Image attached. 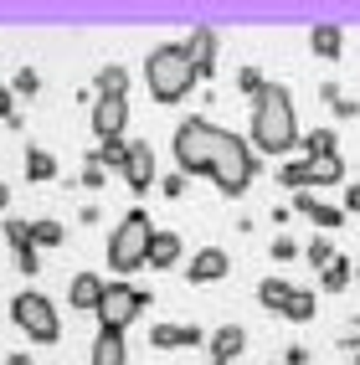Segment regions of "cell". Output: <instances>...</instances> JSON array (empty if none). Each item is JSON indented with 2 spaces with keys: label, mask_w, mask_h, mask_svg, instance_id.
Segmentation results:
<instances>
[{
  "label": "cell",
  "mask_w": 360,
  "mask_h": 365,
  "mask_svg": "<svg viewBox=\"0 0 360 365\" xmlns=\"http://www.w3.org/2000/svg\"><path fill=\"white\" fill-rule=\"evenodd\" d=\"M299 139V118H294V98H288V88L268 83L252 98V150L262 155H288Z\"/></svg>",
  "instance_id": "obj_1"
},
{
  "label": "cell",
  "mask_w": 360,
  "mask_h": 365,
  "mask_svg": "<svg viewBox=\"0 0 360 365\" xmlns=\"http://www.w3.org/2000/svg\"><path fill=\"white\" fill-rule=\"evenodd\" d=\"M144 83H150V98L155 103H180L190 98L196 88V72H190V57H185V41H165L144 57Z\"/></svg>",
  "instance_id": "obj_2"
},
{
  "label": "cell",
  "mask_w": 360,
  "mask_h": 365,
  "mask_svg": "<svg viewBox=\"0 0 360 365\" xmlns=\"http://www.w3.org/2000/svg\"><path fill=\"white\" fill-rule=\"evenodd\" d=\"M206 175L216 180V190H222V196H242V190L252 185V175H257L252 144L222 129V144H216V155H211V170H206Z\"/></svg>",
  "instance_id": "obj_3"
},
{
  "label": "cell",
  "mask_w": 360,
  "mask_h": 365,
  "mask_svg": "<svg viewBox=\"0 0 360 365\" xmlns=\"http://www.w3.org/2000/svg\"><path fill=\"white\" fill-rule=\"evenodd\" d=\"M150 237H155V227H150V216H144V211H129L124 222H118V232L108 242V267L118 278H129L134 267L150 257Z\"/></svg>",
  "instance_id": "obj_4"
},
{
  "label": "cell",
  "mask_w": 360,
  "mask_h": 365,
  "mask_svg": "<svg viewBox=\"0 0 360 365\" xmlns=\"http://www.w3.org/2000/svg\"><path fill=\"white\" fill-rule=\"evenodd\" d=\"M216 144H222V129H216V124H206V118H185V124L175 129V165L185 170V175H206Z\"/></svg>",
  "instance_id": "obj_5"
},
{
  "label": "cell",
  "mask_w": 360,
  "mask_h": 365,
  "mask_svg": "<svg viewBox=\"0 0 360 365\" xmlns=\"http://www.w3.org/2000/svg\"><path fill=\"white\" fill-rule=\"evenodd\" d=\"M11 319H16V329H26V334L36 339V345H57V339H62L57 304L46 299V294H36V288L16 294V304H11Z\"/></svg>",
  "instance_id": "obj_6"
},
{
  "label": "cell",
  "mask_w": 360,
  "mask_h": 365,
  "mask_svg": "<svg viewBox=\"0 0 360 365\" xmlns=\"http://www.w3.org/2000/svg\"><path fill=\"white\" fill-rule=\"evenodd\" d=\"M150 304H155V299L144 294V288H129V283H108V288H103V304H98V324L124 334V329H129V324H134V319H139V314L150 309Z\"/></svg>",
  "instance_id": "obj_7"
},
{
  "label": "cell",
  "mask_w": 360,
  "mask_h": 365,
  "mask_svg": "<svg viewBox=\"0 0 360 365\" xmlns=\"http://www.w3.org/2000/svg\"><path fill=\"white\" fill-rule=\"evenodd\" d=\"M216 52H222V36L211 26H196L185 36V57H190V72H196V83H211L216 78Z\"/></svg>",
  "instance_id": "obj_8"
},
{
  "label": "cell",
  "mask_w": 360,
  "mask_h": 365,
  "mask_svg": "<svg viewBox=\"0 0 360 365\" xmlns=\"http://www.w3.org/2000/svg\"><path fill=\"white\" fill-rule=\"evenodd\" d=\"M124 129H129V98H103L98 93V103H93V134H98V144L124 139Z\"/></svg>",
  "instance_id": "obj_9"
},
{
  "label": "cell",
  "mask_w": 360,
  "mask_h": 365,
  "mask_svg": "<svg viewBox=\"0 0 360 365\" xmlns=\"http://www.w3.org/2000/svg\"><path fill=\"white\" fill-rule=\"evenodd\" d=\"M118 175L129 180L134 196H144V190L155 185V150H150L144 139H139V144H129V160H124V170H118Z\"/></svg>",
  "instance_id": "obj_10"
},
{
  "label": "cell",
  "mask_w": 360,
  "mask_h": 365,
  "mask_svg": "<svg viewBox=\"0 0 360 365\" xmlns=\"http://www.w3.org/2000/svg\"><path fill=\"white\" fill-rule=\"evenodd\" d=\"M227 273H232V257L222 247H201L196 257L185 262V278L190 283H216V278H227Z\"/></svg>",
  "instance_id": "obj_11"
},
{
  "label": "cell",
  "mask_w": 360,
  "mask_h": 365,
  "mask_svg": "<svg viewBox=\"0 0 360 365\" xmlns=\"http://www.w3.org/2000/svg\"><path fill=\"white\" fill-rule=\"evenodd\" d=\"M294 211L299 216H309L319 232H334V227H345V206H319L309 190H294Z\"/></svg>",
  "instance_id": "obj_12"
},
{
  "label": "cell",
  "mask_w": 360,
  "mask_h": 365,
  "mask_svg": "<svg viewBox=\"0 0 360 365\" xmlns=\"http://www.w3.org/2000/svg\"><path fill=\"white\" fill-rule=\"evenodd\" d=\"M206 345H211V360H216V365H232L237 355L247 350V329H242V324H222Z\"/></svg>",
  "instance_id": "obj_13"
},
{
  "label": "cell",
  "mask_w": 360,
  "mask_h": 365,
  "mask_svg": "<svg viewBox=\"0 0 360 365\" xmlns=\"http://www.w3.org/2000/svg\"><path fill=\"white\" fill-rule=\"evenodd\" d=\"M103 278L98 273H78V278H72V288H67V299H72V309H83V314H93V309H98L103 304Z\"/></svg>",
  "instance_id": "obj_14"
},
{
  "label": "cell",
  "mask_w": 360,
  "mask_h": 365,
  "mask_svg": "<svg viewBox=\"0 0 360 365\" xmlns=\"http://www.w3.org/2000/svg\"><path fill=\"white\" fill-rule=\"evenodd\" d=\"M93 365H129V345L118 329H98V339H93Z\"/></svg>",
  "instance_id": "obj_15"
},
{
  "label": "cell",
  "mask_w": 360,
  "mask_h": 365,
  "mask_svg": "<svg viewBox=\"0 0 360 365\" xmlns=\"http://www.w3.org/2000/svg\"><path fill=\"white\" fill-rule=\"evenodd\" d=\"M185 252H180V237L175 232H155L150 237V257H144V267H160V273H165V267H175Z\"/></svg>",
  "instance_id": "obj_16"
},
{
  "label": "cell",
  "mask_w": 360,
  "mask_h": 365,
  "mask_svg": "<svg viewBox=\"0 0 360 365\" xmlns=\"http://www.w3.org/2000/svg\"><path fill=\"white\" fill-rule=\"evenodd\" d=\"M304 170H309V190H314V185H340V180H345V160H340V155L304 160Z\"/></svg>",
  "instance_id": "obj_17"
},
{
  "label": "cell",
  "mask_w": 360,
  "mask_h": 365,
  "mask_svg": "<svg viewBox=\"0 0 360 365\" xmlns=\"http://www.w3.org/2000/svg\"><path fill=\"white\" fill-rule=\"evenodd\" d=\"M309 52L324 57V62L345 57V31H340V26H314V31H309Z\"/></svg>",
  "instance_id": "obj_18"
},
{
  "label": "cell",
  "mask_w": 360,
  "mask_h": 365,
  "mask_svg": "<svg viewBox=\"0 0 360 365\" xmlns=\"http://www.w3.org/2000/svg\"><path fill=\"white\" fill-rule=\"evenodd\" d=\"M314 309H319V299L309 294V288H294V294H288V304H283V319L309 324V319H314Z\"/></svg>",
  "instance_id": "obj_19"
},
{
  "label": "cell",
  "mask_w": 360,
  "mask_h": 365,
  "mask_svg": "<svg viewBox=\"0 0 360 365\" xmlns=\"http://www.w3.org/2000/svg\"><path fill=\"white\" fill-rule=\"evenodd\" d=\"M288 294H294V283H283V278H262V283H257V299H262V309H273V314H283Z\"/></svg>",
  "instance_id": "obj_20"
},
{
  "label": "cell",
  "mask_w": 360,
  "mask_h": 365,
  "mask_svg": "<svg viewBox=\"0 0 360 365\" xmlns=\"http://www.w3.org/2000/svg\"><path fill=\"white\" fill-rule=\"evenodd\" d=\"M350 278H355V267H350L340 252H334V262L324 267V278H319V283H324V294H345V288H350Z\"/></svg>",
  "instance_id": "obj_21"
},
{
  "label": "cell",
  "mask_w": 360,
  "mask_h": 365,
  "mask_svg": "<svg viewBox=\"0 0 360 365\" xmlns=\"http://www.w3.org/2000/svg\"><path fill=\"white\" fill-rule=\"evenodd\" d=\"M319 155H340V139H334V129L304 134V160H319Z\"/></svg>",
  "instance_id": "obj_22"
},
{
  "label": "cell",
  "mask_w": 360,
  "mask_h": 365,
  "mask_svg": "<svg viewBox=\"0 0 360 365\" xmlns=\"http://www.w3.org/2000/svg\"><path fill=\"white\" fill-rule=\"evenodd\" d=\"M52 175H57V160L46 155V150H31V155H26V180L41 185V180H52Z\"/></svg>",
  "instance_id": "obj_23"
},
{
  "label": "cell",
  "mask_w": 360,
  "mask_h": 365,
  "mask_svg": "<svg viewBox=\"0 0 360 365\" xmlns=\"http://www.w3.org/2000/svg\"><path fill=\"white\" fill-rule=\"evenodd\" d=\"M124 88H129V72L124 67H103L98 72V93H103V98H124Z\"/></svg>",
  "instance_id": "obj_24"
},
{
  "label": "cell",
  "mask_w": 360,
  "mask_h": 365,
  "mask_svg": "<svg viewBox=\"0 0 360 365\" xmlns=\"http://www.w3.org/2000/svg\"><path fill=\"white\" fill-rule=\"evenodd\" d=\"M93 155H98V165H103V170H124V160H129V144H124V139H108V144H98Z\"/></svg>",
  "instance_id": "obj_25"
},
{
  "label": "cell",
  "mask_w": 360,
  "mask_h": 365,
  "mask_svg": "<svg viewBox=\"0 0 360 365\" xmlns=\"http://www.w3.org/2000/svg\"><path fill=\"white\" fill-rule=\"evenodd\" d=\"M304 262H309V267H319V273H324V267L334 262V242H329V237H314V242L304 247Z\"/></svg>",
  "instance_id": "obj_26"
},
{
  "label": "cell",
  "mask_w": 360,
  "mask_h": 365,
  "mask_svg": "<svg viewBox=\"0 0 360 365\" xmlns=\"http://www.w3.org/2000/svg\"><path fill=\"white\" fill-rule=\"evenodd\" d=\"M31 247H62V227L57 222H31Z\"/></svg>",
  "instance_id": "obj_27"
},
{
  "label": "cell",
  "mask_w": 360,
  "mask_h": 365,
  "mask_svg": "<svg viewBox=\"0 0 360 365\" xmlns=\"http://www.w3.org/2000/svg\"><path fill=\"white\" fill-rule=\"evenodd\" d=\"M150 345H155V350H185V345H180V324H155V329H150Z\"/></svg>",
  "instance_id": "obj_28"
},
{
  "label": "cell",
  "mask_w": 360,
  "mask_h": 365,
  "mask_svg": "<svg viewBox=\"0 0 360 365\" xmlns=\"http://www.w3.org/2000/svg\"><path fill=\"white\" fill-rule=\"evenodd\" d=\"M0 232H6V242H11V247L31 242V222H21V216H0Z\"/></svg>",
  "instance_id": "obj_29"
},
{
  "label": "cell",
  "mask_w": 360,
  "mask_h": 365,
  "mask_svg": "<svg viewBox=\"0 0 360 365\" xmlns=\"http://www.w3.org/2000/svg\"><path fill=\"white\" fill-rule=\"evenodd\" d=\"M278 180H283L288 190H309V170H304V160H288V165L278 170Z\"/></svg>",
  "instance_id": "obj_30"
},
{
  "label": "cell",
  "mask_w": 360,
  "mask_h": 365,
  "mask_svg": "<svg viewBox=\"0 0 360 365\" xmlns=\"http://www.w3.org/2000/svg\"><path fill=\"white\" fill-rule=\"evenodd\" d=\"M103 180H108V170L98 165V155H88V165H83V185H88V190H103Z\"/></svg>",
  "instance_id": "obj_31"
},
{
  "label": "cell",
  "mask_w": 360,
  "mask_h": 365,
  "mask_svg": "<svg viewBox=\"0 0 360 365\" xmlns=\"http://www.w3.org/2000/svg\"><path fill=\"white\" fill-rule=\"evenodd\" d=\"M11 252H16V267H21V273H36V267H41V257H36L31 242H21V247H11Z\"/></svg>",
  "instance_id": "obj_32"
},
{
  "label": "cell",
  "mask_w": 360,
  "mask_h": 365,
  "mask_svg": "<svg viewBox=\"0 0 360 365\" xmlns=\"http://www.w3.org/2000/svg\"><path fill=\"white\" fill-rule=\"evenodd\" d=\"M237 88H242V93H252V98H257V93L268 88V83H262V72H257V67H242V72H237Z\"/></svg>",
  "instance_id": "obj_33"
},
{
  "label": "cell",
  "mask_w": 360,
  "mask_h": 365,
  "mask_svg": "<svg viewBox=\"0 0 360 365\" xmlns=\"http://www.w3.org/2000/svg\"><path fill=\"white\" fill-rule=\"evenodd\" d=\"M268 257H273V262H294V257H299V242H294V237H278L273 247H268Z\"/></svg>",
  "instance_id": "obj_34"
},
{
  "label": "cell",
  "mask_w": 360,
  "mask_h": 365,
  "mask_svg": "<svg viewBox=\"0 0 360 365\" xmlns=\"http://www.w3.org/2000/svg\"><path fill=\"white\" fill-rule=\"evenodd\" d=\"M36 88H41V78H36L31 67H21V72H16V93H36Z\"/></svg>",
  "instance_id": "obj_35"
},
{
  "label": "cell",
  "mask_w": 360,
  "mask_h": 365,
  "mask_svg": "<svg viewBox=\"0 0 360 365\" xmlns=\"http://www.w3.org/2000/svg\"><path fill=\"white\" fill-rule=\"evenodd\" d=\"M329 108H334V113H340V118H355V113H360V103H355V98H334Z\"/></svg>",
  "instance_id": "obj_36"
},
{
  "label": "cell",
  "mask_w": 360,
  "mask_h": 365,
  "mask_svg": "<svg viewBox=\"0 0 360 365\" xmlns=\"http://www.w3.org/2000/svg\"><path fill=\"white\" fill-rule=\"evenodd\" d=\"M345 216H360V180L345 190Z\"/></svg>",
  "instance_id": "obj_37"
},
{
  "label": "cell",
  "mask_w": 360,
  "mask_h": 365,
  "mask_svg": "<svg viewBox=\"0 0 360 365\" xmlns=\"http://www.w3.org/2000/svg\"><path fill=\"white\" fill-rule=\"evenodd\" d=\"M165 196L180 201V196H185V175H165Z\"/></svg>",
  "instance_id": "obj_38"
},
{
  "label": "cell",
  "mask_w": 360,
  "mask_h": 365,
  "mask_svg": "<svg viewBox=\"0 0 360 365\" xmlns=\"http://www.w3.org/2000/svg\"><path fill=\"white\" fill-rule=\"evenodd\" d=\"M283 365H309V350H304V345H288V355H283Z\"/></svg>",
  "instance_id": "obj_39"
},
{
  "label": "cell",
  "mask_w": 360,
  "mask_h": 365,
  "mask_svg": "<svg viewBox=\"0 0 360 365\" xmlns=\"http://www.w3.org/2000/svg\"><path fill=\"white\" fill-rule=\"evenodd\" d=\"M0 118H6V124H11V118H16V98H11V93H6V88H0Z\"/></svg>",
  "instance_id": "obj_40"
},
{
  "label": "cell",
  "mask_w": 360,
  "mask_h": 365,
  "mask_svg": "<svg viewBox=\"0 0 360 365\" xmlns=\"http://www.w3.org/2000/svg\"><path fill=\"white\" fill-rule=\"evenodd\" d=\"M180 345H201V329L196 324H180Z\"/></svg>",
  "instance_id": "obj_41"
},
{
  "label": "cell",
  "mask_w": 360,
  "mask_h": 365,
  "mask_svg": "<svg viewBox=\"0 0 360 365\" xmlns=\"http://www.w3.org/2000/svg\"><path fill=\"white\" fill-rule=\"evenodd\" d=\"M6 365H36V360H31V355H11Z\"/></svg>",
  "instance_id": "obj_42"
},
{
  "label": "cell",
  "mask_w": 360,
  "mask_h": 365,
  "mask_svg": "<svg viewBox=\"0 0 360 365\" xmlns=\"http://www.w3.org/2000/svg\"><path fill=\"white\" fill-rule=\"evenodd\" d=\"M6 206H11V190H6V185H0V211H6Z\"/></svg>",
  "instance_id": "obj_43"
},
{
  "label": "cell",
  "mask_w": 360,
  "mask_h": 365,
  "mask_svg": "<svg viewBox=\"0 0 360 365\" xmlns=\"http://www.w3.org/2000/svg\"><path fill=\"white\" fill-rule=\"evenodd\" d=\"M355 365H360V360H355Z\"/></svg>",
  "instance_id": "obj_44"
},
{
  "label": "cell",
  "mask_w": 360,
  "mask_h": 365,
  "mask_svg": "<svg viewBox=\"0 0 360 365\" xmlns=\"http://www.w3.org/2000/svg\"><path fill=\"white\" fill-rule=\"evenodd\" d=\"M355 103H360V98H355Z\"/></svg>",
  "instance_id": "obj_45"
},
{
  "label": "cell",
  "mask_w": 360,
  "mask_h": 365,
  "mask_svg": "<svg viewBox=\"0 0 360 365\" xmlns=\"http://www.w3.org/2000/svg\"><path fill=\"white\" fill-rule=\"evenodd\" d=\"M211 365H216V360H211Z\"/></svg>",
  "instance_id": "obj_46"
}]
</instances>
